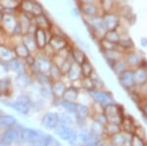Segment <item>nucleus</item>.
Wrapping results in <instances>:
<instances>
[{
  "mask_svg": "<svg viewBox=\"0 0 147 146\" xmlns=\"http://www.w3.org/2000/svg\"><path fill=\"white\" fill-rule=\"evenodd\" d=\"M4 103L22 116H28L34 109V101L28 94H21L14 100L4 101Z\"/></svg>",
  "mask_w": 147,
  "mask_h": 146,
  "instance_id": "obj_1",
  "label": "nucleus"
},
{
  "mask_svg": "<svg viewBox=\"0 0 147 146\" xmlns=\"http://www.w3.org/2000/svg\"><path fill=\"white\" fill-rule=\"evenodd\" d=\"M54 133L61 140L66 141L72 146H78V131L72 124L60 122L54 129Z\"/></svg>",
  "mask_w": 147,
  "mask_h": 146,
  "instance_id": "obj_2",
  "label": "nucleus"
},
{
  "mask_svg": "<svg viewBox=\"0 0 147 146\" xmlns=\"http://www.w3.org/2000/svg\"><path fill=\"white\" fill-rule=\"evenodd\" d=\"M22 126H23L18 124L17 126L0 133V146H14L22 144V141H21Z\"/></svg>",
  "mask_w": 147,
  "mask_h": 146,
  "instance_id": "obj_3",
  "label": "nucleus"
},
{
  "mask_svg": "<svg viewBox=\"0 0 147 146\" xmlns=\"http://www.w3.org/2000/svg\"><path fill=\"white\" fill-rule=\"evenodd\" d=\"M43 135L44 131H41V129L28 128V126H22V131H21L22 144H26L28 146H36Z\"/></svg>",
  "mask_w": 147,
  "mask_h": 146,
  "instance_id": "obj_4",
  "label": "nucleus"
},
{
  "mask_svg": "<svg viewBox=\"0 0 147 146\" xmlns=\"http://www.w3.org/2000/svg\"><path fill=\"white\" fill-rule=\"evenodd\" d=\"M103 113L107 119V123L121 124L122 120L125 116L123 107L117 103H111L103 108Z\"/></svg>",
  "mask_w": 147,
  "mask_h": 146,
  "instance_id": "obj_5",
  "label": "nucleus"
},
{
  "mask_svg": "<svg viewBox=\"0 0 147 146\" xmlns=\"http://www.w3.org/2000/svg\"><path fill=\"white\" fill-rule=\"evenodd\" d=\"M87 93L93 101V103L101 106L102 108L111 104V103H115V98H114L113 94L106 89H93Z\"/></svg>",
  "mask_w": 147,
  "mask_h": 146,
  "instance_id": "obj_6",
  "label": "nucleus"
},
{
  "mask_svg": "<svg viewBox=\"0 0 147 146\" xmlns=\"http://www.w3.org/2000/svg\"><path fill=\"white\" fill-rule=\"evenodd\" d=\"M60 123V115L58 112L49 111L42 115L40 119V124L46 131H53Z\"/></svg>",
  "mask_w": 147,
  "mask_h": 146,
  "instance_id": "obj_7",
  "label": "nucleus"
},
{
  "mask_svg": "<svg viewBox=\"0 0 147 146\" xmlns=\"http://www.w3.org/2000/svg\"><path fill=\"white\" fill-rule=\"evenodd\" d=\"M88 27L91 30L92 34L95 36L99 37L100 39L103 38L104 35L107 32V30H106L101 16H97V17L88 19Z\"/></svg>",
  "mask_w": 147,
  "mask_h": 146,
  "instance_id": "obj_8",
  "label": "nucleus"
},
{
  "mask_svg": "<svg viewBox=\"0 0 147 146\" xmlns=\"http://www.w3.org/2000/svg\"><path fill=\"white\" fill-rule=\"evenodd\" d=\"M34 56H35V63H36V67L38 69V72L42 73V74L48 75L51 66L53 64L52 58L45 55L42 51H38L36 54H34Z\"/></svg>",
  "mask_w": 147,
  "mask_h": 146,
  "instance_id": "obj_9",
  "label": "nucleus"
},
{
  "mask_svg": "<svg viewBox=\"0 0 147 146\" xmlns=\"http://www.w3.org/2000/svg\"><path fill=\"white\" fill-rule=\"evenodd\" d=\"M101 17L107 32L108 30H115L119 28L120 16L118 14H116L115 12H111V11L104 12L101 15Z\"/></svg>",
  "mask_w": 147,
  "mask_h": 146,
  "instance_id": "obj_10",
  "label": "nucleus"
},
{
  "mask_svg": "<svg viewBox=\"0 0 147 146\" xmlns=\"http://www.w3.org/2000/svg\"><path fill=\"white\" fill-rule=\"evenodd\" d=\"M17 14L16 15H13V14H4L3 19H2L1 23H0V30H2L4 34L11 36L14 28H15V26L18 23Z\"/></svg>",
  "mask_w": 147,
  "mask_h": 146,
  "instance_id": "obj_11",
  "label": "nucleus"
},
{
  "mask_svg": "<svg viewBox=\"0 0 147 146\" xmlns=\"http://www.w3.org/2000/svg\"><path fill=\"white\" fill-rule=\"evenodd\" d=\"M48 44L55 52H59V51L68 48L70 46V42H69V39L66 35H58L53 34L49 39Z\"/></svg>",
  "mask_w": 147,
  "mask_h": 146,
  "instance_id": "obj_12",
  "label": "nucleus"
},
{
  "mask_svg": "<svg viewBox=\"0 0 147 146\" xmlns=\"http://www.w3.org/2000/svg\"><path fill=\"white\" fill-rule=\"evenodd\" d=\"M118 81L120 85L125 90L129 91L136 86L134 84V70L127 69L124 73L118 76Z\"/></svg>",
  "mask_w": 147,
  "mask_h": 146,
  "instance_id": "obj_13",
  "label": "nucleus"
},
{
  "mask_svg": "<svg viewBox=\"0 0 147 146\" xmlns=\"http://www.w3.org/2000/svg\"><path fill=\"white\" fill-rule=\"evenodd\" d=\"M131 135H130V133H127L121 131L116 135L106 138H108V141L113 146H130Z\"/></svg>",
  "mask_w": 147,
  "mask_h": 146,
  "instance_id": "obj_14",
  "label": "nucleus"
},
{
  "mask_svg": "<svg viewBox=\"0 0 147 146\" xmlns=\"http://www.w3.org/2000/svg\"><path fill=\"white\" fill-rule=\"evenodd\" d=\"M124 60L127 63V67L129 69L134 70L136 68L139 67L143 63V59L136 51L134 50H129L124 54Z\"/></svg>",
  "mask_w": 147,
  "mask_h": 146,
  "instance_id": "obj_15",
  "label": "nucleus"
},
{
  "mask_svg": "<svg viewBox=\"0 0 147 146\" xmlns=\"http://www.w3.org/2000/svg\"><path fill=\"white\" fill-rule=\"evenodd\" d=\"M35 42H36V45L38 50H42V49L48 44V41L50 39V37L52 36V32L51 30H45L42 29H37L36 32L34 34Z\"/></svg>",
  "mask_w": 147,
  "mask_h": 146,
  "instance_id": "obj_16",
  "label": "nucleus"
},
{
  "mask_svg": "<svg viewBox=\"0 0 147 146\" xmlns=\"http://www.w3.org/2000/svg\"><path fill=\"white\" fill-rule=\"evenodd\" d=\"M80 12L84 16L86 19H91L99 15L98 5L96 3H86V4H80Z\"/></svg>",
  "mask_w": 147,
  "mask_h": 146,
  "instance_id": "obj_17",
  "label": "nucleus"
},
{
  "mask_svg": "<svg viewBox=\"0 0 147 146\" xmlns=\"http://www.w3.org/2000/svg\"><path fill=\"white\" fill-rule=\"evenodd\" d=\"M7 67H8V71L15 73L16 75L24 74V73L28 72V68L25 61L19 58H14L13 60L9 61L7 63Z\"/></svg>",
  "mask_w": 147,
  "mask_h": 146,
  "instance_id": "obj_18",
  "label": "nucleus"
},
{
  "mask_svg": "<svg viewBox=\"0 0 147 146\" xmlns=\"http://www.w3.org/2000/svg\"><path fill=\"white\" fill-rule=\"evenodd\" d=\"M50 87H51V92L52 95H53V100H54V99H62L64 92H65L66 88L68 86L63 79H59V81H52Z\"/></svg>",
  "mask_w": 147,
  "mask_h": 146,
  "instance_id": "obj_19",
  "label": "nucleus"
},
{
  "mask_svg": "<svg viewBox=\"0 0 147 146\" xmlns=\"http://www.w3.org/2000/svg\"><path fill=\"white\" fill-rule=\"evenodd\" d=\"M137 122L131 116L129 115H125L122 120V123H121L120 126H121V131H124V133H130V135H134V129L139 124H136Z\"/></svg>",
  "mask_w": 147,
  "mask_h": 146,
  "instance_id": "obj_20",
  "label": "nucleus"
},
{
  "mask_svg": "<svg viewBox=\"0 0 147 146\" xmlns=\"http://www.w3.org/2000/svg\"><path fill=\"white\" fill-rule=\"evenodd\" d=\"M19 124L18 119L12 114H6L4 113L0 117V133L6 131V129L13 128Z\"/></svg>",
  "mask_w": 147,
  "mask_h": 146,
  "instance_id": "obj_21",
  "label": "nucleus"
},
{
  "mask_svg": "<svg viewBox=\"0 0 147 146\" xmlns=\"http://www.w3.org/2000/svg\"><path fill=\"white\" fill-rule=\"evenodd\" d=\"M134 77L136 86H140L147 81V67L143 65V63L134 70Z\"/></svg>",
  "mask_w": 147,
  "mask_h": 146,
  "instance_id": "obj_22",
  "label": "nucleus"
},
{
  "mask_svg": "<svg viewBox=\"0 0 147 146\" xmlns=\"http://www.w3.org/2000/svg\"><path fill=\"white\" fill-rule=\"evenodd\" d=\"M21 41L25 44V46L28 48V50L30 51V54H36L38 52V48H37L36 42H35L34 34H24L23 36L21 37Z\"/></svg>",
  "mask_w": 147,
  "mask_h": 146,
  "instance_id": "obj_23",
  "label": "nucleus"
},
{
  "mask_svg": "<svg viewBox=\"0 0 147 146\" xmlns=\"http://www.w3.org/2000/svg\"><path fill=\"white\" fill-rule=\"evenodd\" d=\"M65 77H67V79L72 82V83H75V82H77V81H80V79H82V71H80V65L74 62L72 64V66H71L69 72L66 74Z\"/></svg>",
  "mask_w": 147,
  "mask_h": 146,
  "instance_id": "obj_24",
  "label": "nucleus"
},
{
  "mask_svg": "<svg viewBox=\"0 0 147 146\" xmlns=\"http://www.w3.org/2000/svg\"><path fill=\"white\" fill-rule=\"evenodd\" d=\"M14 58H16V56L13 47H10L4 43H0V62L8 63Z\"/></svg>",
  "mask_w": 147,
  "mask_h": 146,
  "instance_id": "obj_25",
  "label": "nucleus"
},
{
  "mask_svg": "<svg viewBox=\"0 0 147 146\" xmlns=\"http://www.w3.org/2000/svg\"><path fill=\"white\" fill-rule=\"evenodd\" d=\"M80 88L72 84V85L68 86L66 88L62 99L67 101H73V102H78V99L80 98Z\"/></svg>",
  "mask_w": 147,
  "mask_h": 146,
  "instance_id": "obj_26",
  "label": "nucleus"
},
{
  "mask_svg": "<svg viewBox=\"0 0 147 146\" xmlns=\"http://www.w3.org/2000/svg\"><path fill=\"white\" fill-rule=\"evenodd\" d=\"M32 22L36 25V27L38 28V29L49 30H51V28H52V24L45 13L41 14V15H39V16H36V17H32Z\"/></svg>",
  "mask_w": 147,
  "mask_h": 146,
  "instance_id": "obj_27",
  "label": "nucleus"
},
{
  "mask_svg": "<svg viewBox=\"0 0 147 146\" xmlns=\"http://www.w3.org/2000/svg\"><path fill=\"white\" fill-rule=\"evenodd\" d=\"M70 55L72 57L73 61L77 64H82L85 60L87 59L86 57V54L84 53V51L82 50V48L80 47H77V46H71V49H70Z\"/></svg>",
  "mask_w": 147,
  "mask_h": 146,
  "instance_id": "obj_28",
  "label": "nucleus"
},
{
  "mask_svg": "<svg viewBox=\"0 0 147 146\" xmlns=\"http://www.w3.org/2000/svg\"><path fill=\"white\" fill-rule=\"evenodd\" d=\"M124 54L119 50H111V51H103V57L105 58V61L107 62L109 67L111 68L116 61L120 60L124 57Z\"/></svg>",
  "mask_w": 147,
  "mask_h": 146,
  "instance_id": "obj_29",
  "label": "nucleus"
},
{
  "mask_svg": "<svg viewBox=\"0 0 147 146\" xmlns=\"http://www.w3.org/2000/svg\"><path fill=\"white\" fill-rule=\"evenodd\" d=\"M90 115H91V108L89 106L78 102L77 112H76V115L74 116L75 119L87 120L88 118H90Z\"/></svg>",
  "mask_w": 147,
  "mask_h": 146,
  "instance_id": "obj_30",
  "label": "nucleus"
},
{
  "mask_svg": "<svg viewBox=\"0 0 147 146\" xmlns=\"http://www.w3.org/2000/svg\"><path fill=\"white\" fill-rule=\"evenodd\" d=\"M12 79L10 77H3L0 79V96H9L12 91Z\"/></svg>",
  "mask_w": 147,
  "mask_h": 146,
  "instance_id": "obj_31",
  "label": "nucleus"
},
{
  "mask_svg": "<svg viewBox=\"0 0 147 146\" xmlns=\"http://www.w3.org/2000/svg\"><path fill=\"white\" fill-rule=\"evenodd\" d=\"M32 82H34V77L30 76L28 72L24 73V74L16 75V83H17L20 87L27 88L32 83Z\"/></svg>",
  "mask_w": 147,
  "mask_h": 146,
  "instance_id": "obj_32",
  "label": "nucleus"
},
{
  "mask_svg": "<svg viewBox=\"0 0 147 146\" xmlns=\"http://www.w3.org/2000/svg\"><path fill=\"white\" fill-rule=\"evenodd\" d=\"M13 50L16 58L22 59V60H25L28 55H30V51L28 50V48L25 46V44L22 41L19 42V43H16V45L13 47Z\"/></svg>",
  "mask_w": 147,
  "mask_h": 146,
  "instance_id": "obj_33",
  "label": "nucleus"
},
{
  "mask_svg": "<svg viewBox=\"0 0 147 146\" xmlns=\"http://www.w3.org/2000/svg\"><path fill=\"white\" fill-rule=\"evenodd\" d=\"M100 47L103 51H111V50H119L121 52L125 53V51L120 47L118 43H114L112 41H109L105 38L100 39Z\"/></svg>",
  "mask_w": 147,
  "mask_h": 146,
  "instance_id": "obj_34",
  "label": "nucleus"
},
{
  "mask_svg": "<svg viewBox=\"0 0 147 146\" xmlns=\"http://www.w3.org/2000/svg\"><path fill=\"white\" fill-rule=\"evenodd\" d=\"M111 69L113 70L114 74L116 75V76H119V75H121L122 73H124L125 70L129 69V67H127V63L125 62L124 60V57H123L122 59H120V60L116 61L114 64L111 66Z\"/></svg>",
  "mask_w": 147,
  "mask_h": 146,
  "instance_id": "obj_35",
  "label": "nucleus"
},
{
  "mask_svg": "<svg viewBox=\"0 0 147 146\" xmlns=\"http://www.w3.org/2000/svg\"><path fill=\"white\" fill-rule=\"evenodd\" d=\"M80 71L82 77H90L94 73V67L90 61L86 59L82 64H80Z\"/></svg>",
  "mask_w": 147,
  "mask_h": 146,
  "instance_id": "obj_36",
  "label": "nucleus"
},
{
  "mask_svg": "<svg viewBox=\"0 0 147 146\" xmlns=\"http://www.w3.org/2000/svg\"><path fill=\"white\" fill-rule=\"evenodd\" d=\"M119 131H121L120 124L107 123L104 126V137H110V136L118 133Z\"/></svg>",
  "mask_w": 147,
  "mask_h": 146,
  "instance_id": "obj_37",
  "label": "nucleus"
},
{
  "mask_svg": "<svg viewBox=\"0 0 147 146\" xmlns=\"http://www.w3.org/2000/svg\"><path fill=\"white\" fill-rule=\"evenodd\" d=\"M48 76L51 79V81H54L62 79L64 75L62 74V72H61V69L59 66H57L55 64H52L50 71H49V73H48Z\"/></svg>",
  "mask_w": 147,
  "mask_h": 146,
  "instance_id": "obj_38",
  "label": "nucleus"
},
{
  "mask_svg": "<svg viewBox=\"0 0 147 146\" xmlns=\"http://www.w3.org/2000/svg\"><path fill=\"white\" fill-rule=\"evenodd\" d=\"M80 88L84 89L86 92H89V91L93 90V89H96L95 84H94V81L92 79V77H82L80 81Z\"/></svg>",
  "mask_w": 147,
  "mask_h": 146,
  "instance_id": "obj_39",
  "label": "nucleus"
},
{
  "mask_svg": "<svg viewBox=\"0 0 147 146\" xmlns=\"http://www.w3.org/2000/svg\"><path fill=\"white\" fill-rule=\"evenodd\" d=\"M35 1H36V0H35ZM34 4V1H25V0H22V1L20 2V5H19V11L23 12V13L27 14V15L32 16Z\"/></svg>",
  "mask_w": 147,
  "mask_h": 146,
  "instance_id": "obj_40",
  "label": "nucleus"
},
{
  "mask_svg": "<svg viewBox=\"0 0 147 146\" xmlns=\"http://www.w3.org/2000/svg\"><path fill=\"white\" fill-rule=\"evenodd\" d=\"M89 131H90L92 133H94L95 135L99 136V137H104V126L103 124L92 121Z\"/></svg>",
  "mask_w": 147,
  "mask_h": 146,
  "instance_id": "obj_41",
  "label": "nucleus"
},
{
  "mask_svg": "<svg viewBox=\"0 0 147 146\" xmlns=\"http://www.w3.org/2000/svg\"><path fill=\"white\" fill-rule=\"evenodd\" d=\"M121 35L122 34H121L117 30H108V32L105 34V35H104L103 38L107 39V40H109V41H112V42H114V43H118L120 40V38H121Z\"/></svg>",
  "mask_w": 147,
  "mask_h": 146,
  "instance_id": "obj_42",
  "label": "nucleus"
},
{
  "mask_svg": "<svg viewBox=\"0 0 147 146\" xmlns=\"http://www.w3.org/2000/svg\"><path fill=\"white\" fill-rule=\"evenodd\" d=\"M21 0H0V5L3 9H19Z\"/></svg>",
  "mask_w": 147,
  "mask_h": 146,
  "instance_id": "obj_43",
  "label": "nucleus"
},
{
  "mask_svg": "<svg viewBox=\"0 0 147 146\" xmlns=\"http://www.w3.org/2000/svg\"><path fill=\"white\" fill-rule=\"evenodd\" d=\"M73 63H74V61H73V59H72V57H71V55H70L62 63V65L60 66L61 72H62V74L64 75V77H65L66 74H67V73L69 72V70H70V68H71V66H72Z\"/></svg>",
  "mask_w": 147,
  "mask_h": 146,
  "instance_id": "obj_44",
  "label": "nucleus"
},
{
  "mask_svg": "<svg viewBox=\"0 0 147 146\" xmlns=\"http://www.w3.org/2000/svg\"><path fill=\"white\" fill-rule=\"evenodd\" d=\"M130 146H147L146 139H142L137 135H132L130 139Z\"/></svg>",
  "mask_w": 147,
  "mask_h": 146,
  "instance_id": "obj_45",
  "label": "nucleus"
},
{
  "mask_svg": "<svg viewBox=\"0 0 147 146\" xmlns=\"http://www.w3.org/2000/svg\"><path fill=\"white\" fill-rule=\"evenodd\" d=\"M43 13H44V10H43V8H42V6L40 5L37 1H34V8H32V17H36V16H39Z\"/></svg>",
  "mask_w": 147,
  "mask_h": 146,
  "instance_id": "obj_46",
  "label": "nucleus"
},
{
  "mask_svg": "<svg viewBox=\"0 0 147 146\" xmlns=\"http://www.w3.org/2000/svg\"><path fill=\"white\" fill-rule=\"evenodd\" d=\"M134 88L138 92V94L143 98V99L145 97H147V81L144 82V83L140 86H134Z\"/></svg>",
  "mask_w": 147,
  "mask_h": 146,
  "instance_id": "obj_47",
  "label": "nucleus"
},
{
  "mask_svg": "<svg viewBox=\"0 0 147 146\" xmlns=\"http://www.w3.org/2000/svg\"><path fill=\"white\" fill-rule=\"evenodd\" d=\"M134 135H137L138 137L142 138V139H146V131H145V129L141 126V124H138L136 126V129H134Z\"/></svg>",
  "mask_w": 147,
  "mask_h": 146,
  "instance_id": "obj_48",
  "label": "nucleus"
},
{
  "mask_svg": "<svg viewBox=\"0 0 147 146\" xmlns=\"http://www.w3.org/2000/svg\"><path fill=\"white\" fill-rule=\"evenodd\" d=\"M38 29V28L36 27V25L34 23V22H32V24H30V26H28V30H27V32H26V34H34V32H36V30Z\"/></svg>",
  "mask_w": 147,
  "mask_h": 146,
  "instance_id": "obj_49",
  "label": "nucleus"
},
{
  "mask_svg": "<svg viewBox=\"0 0 147 146\" xmlns=\"http://www.w3.org/2000/svg\"><path fill=\"white\" fill-rule=\"evenodd\" d=\"M139 107V109H140V111H141V114H142V116H145L147 117V103L145 102V101H142L141 102V104L138 106Z\"/></svg>",
  "mask_w": 147,
  "mask_h": 146,
  "instance_id": "obj_50",
  "label": "nucleus"
},
{
  "mask_svg": "<svg viewBox=\"0 0 147 146\" xmlns=\"http://www.w3.org/2000/svg\"><path fill=\"white\" fill-rule=\"evenodd\" d=\"M80 4H86V3H96V0H77Z\"/></svg>",
  "mask_w": 147,
  "mask_h": 146,
  "instance_id": "obj_51",
  "label": "nucleus"
},
{
  "mask_svg": "<svg viewBox=\"0 0 147 146\" xmlns=\"http://www.w3.org/2000/svg\"><path fill=\"white\" fill-rule=\"evenodd\" d=\"M141 45L147 46V38H145V37H142L141 38Z\"/></svg>",
  "mask_w": 147,
  "mask_h": 146,
  "instance_id": "obj_52",
  "label": "nucleus"
},
{
  "mask_svg": "<svg viewBox=\"0 0 147 146\" xmlns=\"http://www.w3.org/2000/svg\"><path fill=\"white\" fill-rule=\"evenodd\" d=\"M99 141V140H98ZM98 141H96V142H90V143H87V144L85 145H82V146H97V142Z\"/></svg>",
  "mask_w": 147,
  "mask_h": 146,
  "instance_id": "obj_53",
  "label": "nucleus"
},
{
  "mask_svg": "<svg viewBox=\"0 0 147 146\" xmlns=\"http://www.w3.org/2000/svg\"><path fill=\"white\" fill-rule=\"evenodd\" d=\"M104 146H113V145L111 144V143L109 142L108 139H107V140H105V145H104Z\"/></svg>",
  "mask_w": 147,
  "mask_h": 146,
  "instance_id": "obj_54",
  "label": "nucleus"
},
{
  "mask_svg": "<svg viewBox=\"0 0 147 146\" xmlns=\"http://www.w3.org/2000/svg\"><path fill=\"white\" fill-rule=\"evenodd\" d=\"M3 12H0V23H1V21H2V19H3Z\"/></svg>",
  "mask_w": 147,
  "mask_h": 146,
  "instance_id": "obj_55",
  "label": "nucleus"
},
{
  "mask_svg": "<svg viewBox=\"0 0 147 146\" xmlns=\"http://www.w3.org/2000/svg\"><path fill=\"white\" fill-rule=\"evenodd\" d=\"M142 120H143L144 123H145V124H147V117H145V116H142Z\"/></svg>",
  "mask_w": 147,
  "mask_h": 146,
  "instance_id": "obj_56",
  "label": "nucleus"
},
{
  "mask_svg": "<svg viewBox=\"0 0 147 146\" xmlns=\"http://www.w3.org/2000/svg\"><path fill=\"white\" fill-rule=\"evenodd\" d=\"M4 113H5V112H4V111H3V110H2V109H1V108H0V117H1V116H2V115H3V114H4Z\"/></svg>",
  "mask_w": 147,
  "mask_h": 146,
  "instance_id": "obj_57",
  "label": "nucleus"
},
{
  "mask_svg": "<svg viewBox=\"0 0 147 146\" xmlns=\"http://www.w3.org/2000/svg\"><path fill=\"white\" fill-rule=\"evenodd\" d=\"M2 11H3V8H2V6L0 5V12H2Z\"/></svg>",
  "mask_w": 147,
  "mask_h": 146,
  "instance_id": "obj_58",
  "label": "nucleus"
},
{
  "mask_svg": "<svg viewBox=\"0 0 147 146\" xmlns=\"http://www.w3.org/2000/svg\"><path fill=\"white\" fill-rule=\"evenodd\" d=\"M22 1V0H21ZM25 1H35V0H25Z\"/></svg>",
  "mask_w": 147,
  "mask_h": 146,
  "instance_id": "obj_59",
  "label": "nucleus"
},
{
  "mask_svg": "<svg viewBox=\"0 0 147 146\" xmlns=\"http://www.w3.org/2000/svg\"><path fill=\"white\" fill-rule=\"evenodd\" d=\"M144 101H145V102L147 103V97H145V98H144V99H143Z\"/></svg>",
  "mask_w": 147,
  "mask_h": 146,
  "instance_id": "obj_60",
  "label": "nucleus"
},
{
  "mask_svg": "<svg viewBox=\"0 0 147 146\" xmlns=\"http://www.w3.org/2000/svg\"><path fill=\"white\" fill-rule=\"evenodd\" d=\"M0 43H1V40H0Z\"/></svg>",
  "mask_w": 147,
  "mask_h": 146,
  "instance_id": "obj_61",
  "label": "nucleus"
},
{
  "mask_svg": "<svg viewBox=\"0 0 147 146\" xmlns=\"http://www.w3.org/2000/svg\"><path fill=\"white\" fill-rule=\"evenodd\" d=\"M61 146H62V145H61Z\"/></svg>",
  "mask_w": 147,
  "mask_h": 146,
  "instance_id": "obj_62",
  "label": "nucleus"
}]
</instances>
